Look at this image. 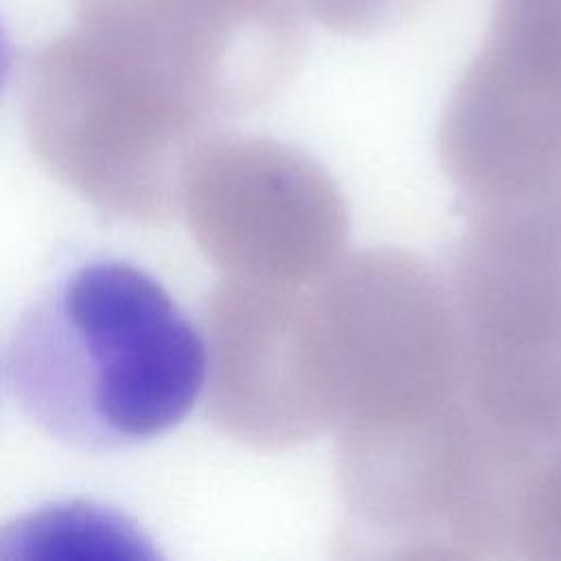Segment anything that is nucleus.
Here are the masks:
<instances>
[{"label":"nucleus","mask_w":561,"mask_h":561,"mask_svg":"<svg viewBox=\"0 0 561 561\" xmlns=\"http://www.w3.org/2000/svg\"><path fill=\"white\" fill-rule=\"evenodd\" d=\"M316 24L353 37L377 35L412 18L425 0H291Z\"/></svg>","instance_id":"20e7f679"},{"label":"nucleus","mask_w":561,"mask_h":561,"mask_svg":"<svg viewBox=\"0 0 561 561\" xmlns=\"http://www.w3.org/2000/svg\"><path fill=\"white\" fill-rule=\"evenodd\" d=\"M552 456L554 460L548 465L541 462L533 478L524 502L517 543H561V449Z\"/></svg>","instance_id":"39448f33"},{"label":"nucleus","mask_w":561,"mask_h":561,"mask_svg":"<svg viewBox=\"0 0 561 561\" xmlns=\"http://www.w3.org/2000/svg\"><path fill=\"white\" fill-rule=\"evenodd\" d=\"M460 392L493 427L561 440V224L484 210L456 278Z\"/></svg>","instance_id":"f03ea898"},{"label":"nucleus","mask_w":561,"mask_h":561,"mask_svg":"<svg viewBox=\"0 0 561 561\" xmlns=\"http://www.w3.org/2000/svg\"><path fill=\"white\" fill-rule=\"evenodd\" d=\"M81 28L127 57L263 99L294 75L302 13L291 0H72Z\"/></svg>","instance_id":"7ed1b4c3"},{"label":"nucleus","mask_w":561,"mask_h":561,"mask_svg":"<svg viewBox=\"0 0 561 561\" xmlns=\"http://www.w3.org/2000/svg\"><path fill=\"white\" fill-rule=\"evenodd\" d=\"M4 373L20 410L46 436L103 454L180 425L206 388L210 351L153 274L96 256L55 276L24 307Z\"/></svg>","instance_id":"f257e3e1"},{"label":"nucleus","mask_w":561,"mask_h":561,"mask_svg":"<svg viewBox=\"0 0 561 561\" xmlns=\"http://www.w3.org/2000/svg\"><path fill=\"white\" fill-rule=\"evenodd\" d=\"M9 70H11V44L4 33V26L0 22V90L9 77Z\"/></svg>","instance_id":"423d86ee"}]
</instances>
